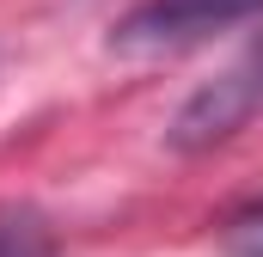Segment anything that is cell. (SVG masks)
I'll use <instances>...</instances> for the list:
<instances>
[{
  "instance_id": "cell-1",
  "label": "cell",
  "mask_w": 263,
  "mask_h": 257,
  "mask_svg": "<svg viewBox=\"0 0 263 257\" xmlns=\"http://www.w3.org/2000/svg\"><path fill=\"white\" fill-rule=\"evenodd\" d=\"M263 117V43H251L233 67H220L208 86H196L184 98V111L172 117L165 141L178 153H208L220 141H233L239 128H251Z\"/></svg>"
},
{
  "instance_id": "cell-4",
  "label": "cell",
  "mask_w": 263,
  "mask_h": 257,
  "mask_svg": "<svg viewBox=\"0 0 263 257\" xmlns=\"http://www.w3.org/2000/svg\"><path fill=\"white\" fill-rule=\"evenodd\" d=\"M220 251L227 257H263V202L239 208V214L220 227Z\"/></svg>"
},
{
  "instance_id": "cell-3",
  "label": "cell",
  "mask_w": 263,
  "mask_h": 257,
  "mask_svg": "<svg viewBox=\"0 0 263 257\" xmlns=\"http://www.w3.org/2000/svg\"><path fill=\"white\" fill-rule=\"evenodd\" d=\"M0 257H55L49 227L31 208H0Z\"/></svg>"
},
{
  "instance_id": "cell-2",
  "label": "cell",
  "mask_w": 263,
  "mask_h": 257,
  "mask_svg": "<svg viewBox=\"0 0 263 257\" xmlns=\"http://www.w3.org/2000/svg\"><path fill=\"white\" fill-rule=\"evenodd\" d=\"M263 19V0H141L117 19L110 49L123 56H165V49H190L208 43L233 25Z\"/></svg>"
}]
</instances>
